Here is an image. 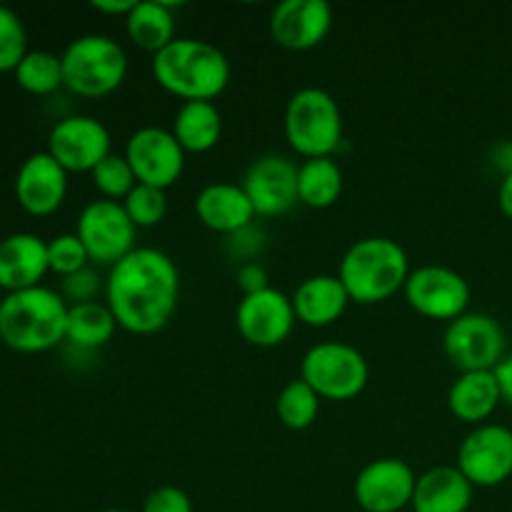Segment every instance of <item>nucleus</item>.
<instances>
[{
    "instance_id": "4c0bfd02",
    "label": "nucleus",
    "mask_w": 512,
    "mask_h": 512,
    "mask_svg": "<svg viewBox=\"0 0 512 512\" xmlns=\"http://www.w3.org/2000/svg\"><path fill=\"white\" fill-rule=\"evenodd\" d=\"M135 3L138 0H95L93 3V10H98V13L103 15H115V18H128L130 10L135 8Z\"/></svg>"
},
{
    "instance_id": "e433bc0d",
    "label": "nucleus",
    "mask_w": 512,
    "mask_h": 512,
    "mask_svg": "<svg viewBox=\"0 0 512 512\" xmlns=\"http://www.w3.org/2000/svg\"><path fill=\"white\" fill-rule=\"evenodd\" d=\"M235 280H238V288L243 290V295H253L270 288L268 273H265V268L260 263H240Z\"/></svg>"
},
{
    "instance_id": "9b49d317",
    "label": "nucleus",
    "mask_w": 512,
    "mask_h": 512,
    "mask_svg": "<svg viewBox=\"0 0 512 512\" xmlns=\"http://www.w3.org/2000/svg\"><path fill=\"white\" fill-rule=\"evenodd\" d=\"M123 155L133 168L138 183L168 190L183 175L188 153L180 148L170 130L158 128V125H145L130 135Z\"/></svg>"
},
{
    "instance_id": "b1692460",
    "label": "nucleus",
    "mask_w": 512,
    "mask_h": 512,
    "mask_svg": "<svg viewBox=\"0 0 512 512\" xmlns=\"http://www.w3.org/2000/svg\"><path fill=\"white\" fill-rule=\"evenodd\" d=\"M170 133L175 135L185 153H208L220 143L223 115H220L218 105L210 103V100L183 103L175 113Z\"/></svg>"
},
{
    "instance_id": "bb28decb",
    "label": "nucleus",
    "mask_w": 512,
    "mask_h": 512,
    "mask_svg": "<svg viewBox=\"0 0 512 512\" xmlns=\"http://www.w3.org/2000/svg\"><path fill=\"white\" fill-rule=\"evenodd\" d=\"M343 195V168L335 158H313L298 165V200L313 210L333 208Z\"/></svg>"
},
{
    "instance_id": "a878e982",
    "label": "nucleus",
    "mask_w": 512,
    "mask_h": 512,
    "mask_svg": "<svg viewBox=\"0 0 512 512\" xmlns=\"http://www.w3.org/2000/svg\"><path fill=\"white\" fill-rule=\"evenodd\" d=\"M118 328L120 325L115 320L113 310L108 308V303H100V300L78 303L70 305L68 310V333H65V340L78 350H98L113 340Z\"/></svg>"
},
{
    "instance_id": "20e7f679",
    "label": "nucleus",
    "mask_w": 512,
    "mask_h": 512,
    "mask_svg": "<svg viewBox=\"0 0 512 512\" xmlns=\"http://www.w3.org/2000/svg\"><path fill=\"white\" fill-rule=\"evenodd\" d=\"M410 275V260L393 238H363L345 250L338 278L358 305H378L398 295Z\"/></svg>"
},
{
    "instance_id": "393cba45",
    "label": "nucleus",
    "mask_w": 512,
    "mask_h": 512,
    "mask_svg": "<svg viewBox=\"0 0 512 512\" xmlns=\"http://www.w3.org/2000/svg\"><path fill=\"white\" fill-rule=\"evenodd\" d=\"M125 33L140 50L158 55L175 40V3L138 0L125 18Z\"/></svg>"
},
{
    "instance_id": "9d476101",
    "label": "nucleus",
    "mask_w": 512,
    "mask_h": 512,
    "mask_svg": "<svg viewBox=\"0 0 512 512\" xmlns=\"http://www.w3.org/2000/svg\"><path fill=\"white\" fill-rule=\"evenodd\" d=\"M403 293L410 308L428 320L453 323L468 313L470 305L468 280L445 265H420L418 270H410Z\"/></svg>"
},
{
    "instance_id": "f704fd0d",
    "label": "nucleus",
    "mask_w": 512,
    "mask_h": 512,
    "mask_svg": "<svg viewBox=\"0 0 512 512\" xmlns=\"http://www.w3.org/2000/svg\"><path fill=\"white\" fill-rule=\"evenodd\" d=\"M140 512H193V500L175 485H163L145 498Z\"/></svg>"
},
{
    "instance_id": "4be33fe9",
    "label": "nucleus",
    "mask_w": 512,
    "mask_h": 512,
    "mask_svg": "<svg viewBox=\"0 0 512 512\" xmlns=\"http://www.w3.org/2000/svg\"><path fill=\"white\" fill-rule=\"evenodd\" d=\"M473 490L455 465H438L418 475L410 508L413 512H468Z\"/></svg>"
},
{
    "instance_id": "5701e85b",
    "label": "nucleus",
    "mask_w": 512,
    "mask_h": 512,
    "mask_svg": "<svg viewBox=\"0 0 512 512\" xmlns=\"http://www.w3.org/2000/svg\"><path fill=\"white\" fill-rule=\"evenodd\" d=\"M500 385L495 370H475L460 373L458 380L448 390V408L458 420L468 425H485V420L498 410Z\"/></svg>"
},
{
    "instance_id": "7c9ffc66",
    "label": "nucleus",
    "mask_w": 512,
    "mask_h": 512,
    "mask_svg": "<svg viewBox=\"0 0 512 512\" xmlns=\"http://www.w3.org/2000/svg\"><path fill=\"white\" fill-rule=\"evenodd\" d=\"M123 208L138 230L155 228V225L163 223L165 213H168V195H165V190L153 188V185L138 183L130 190L128 198L123 200Z\"/></svg>"
},
{
    "instance_id": "72a5a7b5",
    "label": "nucleus",
    "mask_w": 512,
    "mask_h": 512,
    "mask_svg": "<svg viewBox=\"0 0 512 512\" xmlns=\"http://www.w3.org/2000/svg\"><path fill=\"white\" fill-rule=\"evenodd\" d=\"M100 290H105L100 275L95 273L93 268H83L80 273L63 278V290H60V295H63L68 305H78L98 300Z\"/></svg>"
},
{
    "instance_id": "4468645a",
    "label": "nucleus",
    "mask_w": 512,
    "mask_h": 512,
    "mask_svg": "<svg viewBox=\"0 0 512 512\" xmlns=\"http://www.w3.org/2000/svg\"><path fill=\"white\" fill-rule=\"evenodd\" d=\"M293 300L283 290L265 288L260 293L243 295L235 308V328L240 338L253 348H278L293 333Z\"/></svg>"
},
{
    "instance_id": "58836bf2",
    "label": "nucleus",
    "mask_w": 512,
    "mask_h": 512,
    "mask_svg": "<svg viewBox=\"0 0 512 512\" xmlns=\"http://www.w3.org/2000/svg\"><path fill=\"white\" fill-rule=\"evenodd\" d=\"M495 378H498L500 395H503L505 403H508L512 408V355L500 360V365L495 368Z\"/></svg>"
},
{
    "instance_id": "6ab92c4d",
    "label": "nucleus",
    "mask_w": 512,
    "mask_h": 512,
    "mask_svg": "<svg viewBox=\"0 0 512 512\" xmlns=\"http://www.w3.org/2000/svg\"><path fill=\"white\" fill-rule=\"evenodd\" d=\"M50 273L48 243L33 233H13L0 240V290L20 293L38 288Z\"/></svg>"
},
{
    "instance_id": "a19ab883",
    "label": "nucleus",
    "mask_w": 512,
    "mask_h": 512,
    "mask_svg": "<svg viewBox=\"0 0 512 512\" xmlns=\"http://www.w3.org/2000/svg\"><path fill=\"white\" fill-rule=\"evenodd\" d=\"M498 205H500V213H503L505 218L512 220V173L505 175V178L500 180Z\"/></svg>"
},
{
    "instance_id": "6e6552de",
    "label": "nucleus",
    "mask_w": 512,
    "mask_h": 512,
    "mask_svg": "<svg viewBox=\"0 0 512 512\" xmlns=\"http://www.w3.org/2000/svg\"><path fill=\"white\" fill-rule=\"evenodd\" d=\"M135 233L138 228L128 218L123 203L105 198L85 205L78 215V225H75V235L88 250L90 263L108 265V268L133 253Z\"/></svg>"
},
{
    "instance_id": "dca6fc26",
    "label": "nucleus",
    "mask_w": 512,
    "mask_h": 512,
    "mask_svg": "<svg viewBox=\"0 0 512 512\" xmlns=\"http://www.w3.org/2000/svg\"><path fill=\"white\" fill-rule=\"evenodd\" d=\"M415 483L418 475L405 460H373L355 478V503L365 512H400L413 503Z\"/></svg>"
},
{
    "instance_id": "7ed1b4c3",
    "label": "nucleus",
    "mask_w": 512,
    "mask_h": 512,
    "mask_svg": "<svg viewBox=\"0 0 512 512\" xmlns=\"http://www.w3.org/2000/svg\"><path fill=\"white\" fill-rule=\"evenodd\" d=\"M68 310L63 295L45 285L8 293L0 303V340L25 355L58 348L68 333Z\"/></svg>"
},
{
    "instance_id": "79ce46f5",
    "label": "nucleus",
    "mask_w": 512,
    "mask_h": 512,
    "mask_svg": "<svg viewBox=\"0 0 512 512\" xmlns=\"http://www.w3.org/2000/svg\"><path fill=\"white\" fill-rule=\"evenodd\" d=\"M100 512H128V510H115V508H110V510H100Z\"/></svg>"
},
{
    "instance_id": "f8f14e48",
    "label": "nucleus",
    "mask_w": 512,
    "mask_h": 512,
    "mask_svg": "<svg viewBox=\"0 0 512 512\" xmlns=\"http://www.w3.org/2000/svg\"><path fill=\"white\" fill-rule=\"evenodd\" d=\"M110 130L93 115H68L48 135V153L68 173H93L113 153Z\"/></svg>"
},
{
    "instance_id": "37998d69",
    "label": "nucleus",
    "mask_w": 512,
    "mask_h": 512,
    "mask_svg": "<svg viewBox=\"0 0 512 512\" xmlns=\"http://www.w3.org/2000/svg\"><path fill=\"white\" fill-rule=\"evenodd\" d=\"M0 303H3V298H0Z\"/></svg>"
},
{
    "instance_id": "f3484780",
    "label": "nucleus",
    "mask_w": 512,
    "mask_h": 512,
    "mask_svg": "<svg viewBox=\"0 0 512 512\" xmlns=\"http://www.w3.org/2000/svg\"><path fill=\"white\" fill-rule=\"evenodd\" d=\"M270 38L285 50H313L333 30V8L325 0H283L270 13Z\"/></svg>"
},
{
    "instance_id": "ea45409f",
    "label": "nucleus",
    "mask_w": 512,
    "mask_h": 512,
    "mask_svg": "<svg viewBox=\"0 0 512 512\" xmlns=\"http://www.w3.org/2000/svg\"><path fill=\"white\" fill-rule=\"evenodd\" d=\"M493 165L505 175L512 173V140H503L493 148Z\"/></svg>"
},
{
    "instance_id": "412c9836",
    "label": "nucleus",
    "mask_w": 512,
    "mask_h": 512,
    "mask_svg": "<svg viewBox=\"0 0 512 512\" xmlns=\"http://www.w3.org/2000/svg\"><path fill=\"white\" fill-rule=\"evenodd\" d=\"M290 300H293L298 323L308 325V328H328V325L338 323L348 305L353 303L338 275L328 273L305 278L290 295Z\"/></svg>"
},
{
    "instance_id": "ddd939ff",
    "label": "nucleus",
    "mask_w": 512,
    "mask_h": 512,
    "mask_svg": "<svg viewBox=\"0 0 512 512\" xmlns=\"http://www.w3.org/2000/svg\"><path fill=\"white\" fill-rule=\"evenodd\" d=\"M455 468L473 488L503 485L512 475V430L495 423L478 425L460 443Z\"/></svg>"
},
{
    "instance_id": "1a4fd4ad",
    "label": "nucleus",
    "mask_w": 512,
    "mask_h": 512,
    "mask_svg": "<svg viewBox=\"0 0 512 512\" xmlns=\"http://www.w3.org/2000/svg\"><path fill=\"white\" fill-rule=\"evenodd\" d=\"M443 350L460 373L495 370L505 358V333L493 315L465 313L445 330Z\"/></svg>"
},
{
    "instance_id": "c85d7f7f",
    "label": "nucleus",
    "mask_w": 512,
    "mask_h": 512,
    "mask_svg": "<svg viewBox=\"0 0 512 512\" xmlns=\"http://www.w3.org/2000/svg\"><path fill=\"white\" fill-rule=\"evenodd\" d=\"M275 413L285 428L298 430V433L308 430L318 420L320 395L303 378H295L280 390L278 400H275Z\"/></svg>"
},
{
    "instance_id": "2eb2a0df",
    "label": "nucleus",
    "mask_w": 512,
    "mask_h": 512,
    "mask_svg": "<svg viewBox=\"0 0 512 512\" xmlns=\"http://www.w3.org/2000/svg\"><path fill=\"white\" fill-rule=\"evenodd\" d=\"M243 190L260 218H280L290 213L298 200V165L278 153L263 155L248 168Z\"/></svg>"
},
{
    "instance_id": "39448f33",
    "label": "nucleus",
    "mask_w": 512,
    "mask_h": 512,
    "mask_svg": "<svg viewBox=\"0 0 512 512\" xmlns=\"http://www.w3.org/2000/svg\"><path fill=\"white\" fill-rule=\"evenodd\" d=\"M60 60L63 88L78 98H105L115 93L128 75V53L110 35H80L63 50Z\"/></svg>"
},
{
    "instance_id": "aec40b11",
    "label": "nucleus",
    "mask_w": 512,
    "mask_h": 512,
    "mask_svg": "<svg viewBox=\"0 0 512 512\" xmlns=\"http://www.w3.org/2000/svg\"><path fill=\"white\" fill-rule=\"evenodd\" d=\"M195 215L205 228L228 238L253 225L258 218L243 185L235 183L205 185L195 198Z\"/></svg>"
},
{
    "instance_id": "423d86ee",
    "label": "nucleus",
    "mask_w": 512,
    "mask_h": 512,
    "mask_svg": "<svg viewBox=\"0 0 512 512\" xmlns=\"http://www.w3.org/2000/svg\"><path fill=\"white\" fill-rule=\"evenodd\" d=\"M285 140L305 160L333 158L343 143V113L333 93L300 88L285 105Z\"/></svg>"
},
{
    "instance_id": "c9c22d12",
    "label": "nucleus",
    "mask_w": 512,
    "mask_h": 512,
    "mask_svg": "<svg viewBox=\"0 0 512 512\" xmlns=\"http://www.w3.org/2000/svg\"><path fill=\"white\" fill-rule=\"evenodd\" d=\"M263 240V230H258L255 225H248V228H243L240 233L230 235L228 248L230 253H233L235 258L243 260V263H255V255L263 248Z\"/></svg>"
},
{
    "instance_id": "f03ea898",
    "label": "nucleus",
    "mask_w": 512,
    "mask_h": 512,
    "mask_svg": "<svg viewBox=\"0 0 512 512\" xmlns=\"http://www.w3.org/2000/svg\"><path fill=\"white\" fill-rule=\"evenodd\" d=\"M153 78L165 93L183 103L210 100L225 93L230 83V60L218 45L198 38H175L168 48L153 55Z\"/></svg>"
},
{
    "instance_id": "a211bd4d",
    "label": "nucleus",
    "mask_w": 512,
    "mask_h": 512,
    "mask_svg": "<svg viewBox=\"0 0 512 512\" xmlns=\"http://www.w3.org/2000/svg\"><path fill=\"white\" fill-rule=\"evenodd\" d=\"M68 170L48 153H33L15 175V200L33 218L53 215L68 195Z\"/></svg>"
},
{
    "instance_id": "2f4dec72",
    "label": "nucleus",
    "mask_w": 512,
    "mask_h": 512,
    "mask_svg": "<svg viewBox=\"0 0 512 512\" xmlns=\"http://www.w3.org/2000/svg\"><path fill=\"white\" fill-rule=\"evenodd\" d=\"M28 55V30L15 10L0 5V73H15Z\"/></svg>"
},
{
    "instance_id": "0eeeda50",
    "label": "nucleus",
    "mask_w": 512,
    "mask_h": 512,
    "mask_svg": "<svg viewBox=\"0 0 512 512\" xmlns=\"http://www.w3.org/2000/svg\"><path fill=\"white\" fill-rule=\"evenodd\" d=\"M300 378L320 395V400L345 403L368 388L370 365L358 348L338 340L318 343L303 355Z\"/></svg>"
},
{
    "instance_id": "473e14b6",
    "label": "nucleus",
    "mask_w": 512,
    "mask_h": 512,
    "mask_svg": "<svg viewBox=\"0 0 512 512\" xmlns=\"http://www.w3.org/2000/svg\"><path fill=\"white\" fill-rule=\"evenodd\" d=\"M48 263L50 273L60 275V278H68V275H75L83 268H88L90 255L85 250V245L80 243L78 235L63 233L55 235L48 243Z\"/></svg>"
},
{
    "instance_id": "cd10ccee",
    "label": "nucleus",
    "mask_w": 512,
    "mask_h": 512,
    "mask_svg": "<svg viewBox=\"0 0 512 512\" xmlns=\"http://www.w3.org/2000/svg\"><path fill=\"white\" fill-rule=\"evenodd\" d=\"M13 75L25 93L50 95L63 88V60L48 50H28Z\"/></svg>"
},
{
    "instance_id": "c756f323",
    "label": "nucleus",
    "mask_w": 512,
    "mask_h": 512,
    "mask_svg": "<svg viewBox=\"0 0 512 512\" xmlns=\"http://www.w3.org/2000/svg\"><path fill=\"white\" fill-rule=\"evenodd\" d=\"M90 180H93L100 198L115 200V203H123V200L130 195V190L138 185L130 163L125 160V155H118V153H110L108 158H105L103 163L90 173Z\"/></svg>"
},
{
    "instance_id": "f257e3e1",
    "label": "nucleus",
    "mask_w": 512,
    "mask_h": 512,
    "mask_svg": "<svg viewBox=\"0 0 512 512\" xmlns=\"http://www.w3.org/2000/svg\"><path fill=\"white\" fill-rule=\"evenodd\" d=\"M180 300L175 260L158 248H135L110 268L105 303L123 330L153 335L173 320Z\"/></svg>"
}]
</instances>
